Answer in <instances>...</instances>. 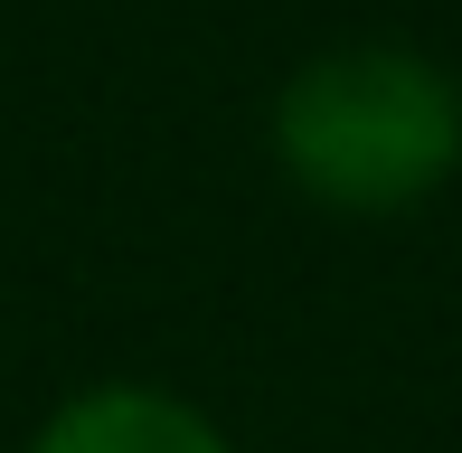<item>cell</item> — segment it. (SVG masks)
Masks as SVG:
<instances>
[{"mask_svg": "<svg viewBox=\"0 0 462 453\" xmlns=\"http://www.w3.org/2000/svg\"><path fill=\"white\" fill-rule=\"evenodd\" d=\"M274 171L330 217H415L462 180V86L406 38H349L283 76Z\"/></svg>", "mask_w": 462, "mask_h": 453, "instance_id": "cell-1", "label": "cell"}, {"mask_svg": "<svg viewBox=\"0 0 462 453\" xmlns=\"http://www.w3.org/2000/svg\"><path fill=\"white\" fill-rule=\"evenodd\" d=\"M29 453H236V444L208 406L171 397V387L104 378V387H76L67 406H48Z\"/></svg>", "mask_w": 462, "mask_h": 453, "instance_id": "cell-2", "label": "cell"}]
</instances>
